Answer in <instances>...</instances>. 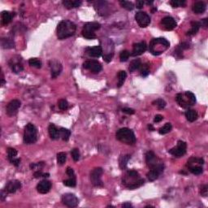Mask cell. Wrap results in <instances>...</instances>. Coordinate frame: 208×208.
I'll return each mask as SVG.
<instances>
[{"instance_id": "cell-37", "label": "cell", "mask_w": 208, "mask_h": 208, "mask_svg": "<svg viewBox=\"0 0 208 208\" xmlns=\"http://www.w3.org/2000/svg\"><path fill=\"white\" fill-rule=\"evenodd\" d=\"M29 64L30 66L34 67L36 69H41L42 67V62L40 61L39 59H36V58H32L29 60Z\"/></svg>"}, {"instance_id": "cell-18", "label": "cell", "mask_w": 208, "mask_h": 208, "mask_svg": "<svg viewBox=\"0 0 208 208\" xmlns=\"http://www.w3.org/2000/svg\"><path fill=\"white\" fill-rule=\"evenodd\" d=\"M51 182H50L49 181L45 180V181H42L41 182H39V183L37 184V190L38 193L44 194V193H48V192L51 190Z\"/></svg>"}, {"instance_id": "cell-41", "label": "cell", "mask_w": 208, "mask_h": 208, "mask_svg": "<svg viewBox=\"0 0 208 208\" xmlns=\"http://www.w3.org/2000/svg\"><path fill=\"white\" fill-rule=\"evenodd\" d=\"M173 8H178V7H184L185 5V1L184 0H172L170 2Z\"/></svg>"}, {"instance_id": "cell-43", "label": "cell", "mask_w": 208, "mask_h": 208, "mask_svg": "<svg viewBox=\"0 0 208 208\" xmlns=\"http://www.w3.org/2000/svg\"><path fill=\"white\" fill-rule=\"evenodd\" d=\"M58 106H59V108L60 110L66 111L69 108V103L65 99H60L58 103Z\"/></svg>"}, {"instance_id": "cell-36", "label": "cell", "mask_w": 208, "mask_h": 208, "mask_svg": "<svg viewBox=\"0 0 208 208\" xmlns=\"http://www.w3.org/2000/svg\"><path fill=\"white\" fill-rule=\"evenodd\" d=\"M120 4L122 8H124L128 11H132L134 8L133 3H131V2H129V1H120Z\"/></svg>"}, {"instance_id": "cell-21", "label": "cell", "mask_w": 208, "mask_h": 208, "mask_svg": "<svg viewBox=\"0 0 208 208\" xmlns=\"http://www.w3.org/2000/svg\"><path fill=\"white\" fill-rule=\"evenodd\" d=\"M206 8V3L204 2H202V1L197 2L193 5V12L196 13V14H202L205 12Z\"/></svg>"}, {"instance_id": "cell-53", "label": "cell", "mask_w": 208, "mask_h": 208, "mask_svg": "<svg viewBox=\"0 0 208 208\" xmlns=\"http://www.w3.org/2000/svg\"><path fill=\"white\" fill-rule=\"evenodd\" d=\"M163 119H164V117H163V115H155V116H154V123H159V122H160L161 120H163Z\"/></svg>"}, {"instance_id": "cell-7", "label": "cell", "mask_w": 208, "mask_h": 208, "mask_svg": "<svg viewBox=\"0 0 208 208\" xmlns=\"http://www.w3.org/2000/svg\"><path fill=\"white\" fill-rule=\"evenodd\" d=\"M103 173V170L102 167H96L90 172V181L91 183L94 186L100 187L103 186L102 181V175Z\"/></svg>"}, {"instance_id": "cell-23", "label": "cell", "mask_w": 208, "mask_h": 208, "mask_svg": "<svg viewBox=\"0 0 208 208\" xmlns=\"http://www.w3.org/2000/svg\"><path fill=\"white\" fill-rule=\"evenodd\" d=\"M9 64H10V67L12 68V70L15 73H19L21 71H23V69H24L22 64H20L19 61H15V59H13V58L10 61Z\"/></svg>"}, {"instance_id": "cell-31", "label": "cell", "mask_w": 208, "mask_h": 208, "mask_svg": "<svg viewBox=\"0 0 208 208\" xmlns=\"http://www.w3.org/2000/svg\"><path fill=\"white\" fill-rule=\"evenodd\" d=\"M1 45L3 48H7V49L13 48L14 47V42L9 38H3L1 41Z\"/></svg>"}, {"instance_id": "cell-19", "label": "cell", "mask_w": 208, "mask_h": 208, "mask_svg": "<svg viewBox=\"0 0 208 208\" xmlns=\"http://www.w3.org/2000/svg\"><path fill=\"white\" fill-rule=\"evenodd\" d=\"M86 52L87 54L90 57H93V58H98L102 55L103 53V48L100 46H96V47H89L86 49Z\"/></svg>"}, {"instance_id": "cell-52", "label": "cell", "mask_w": 208, "mask_h": 208, "mask_svg": "<svg viewBox=\"0 0 208 208\" xmlns=\"http://www.w3.org/2000/svg\"><path fill=\"white\" fill-rule=\"evenodd\" d=\"M11 163L13 164V165H15L16 167H18L19 165H20V159H18V158H16V159H12V160H11Z\"/></svg>"}, {"instance_id": "cell-3", "label": "cell", "mask_w": 208, "mask_h": 208, "mask_svg": "<svg viewBox=\"0 0 208 208\" xmlns=\"http://www.w3.org/2000/svg\"><path fill=\"white\" fill-rule=\"evenodd\" d=\"M170 43L167 39L163 37L154 38L150 42V51L154 55H159L168 49Z\"/></svg>"}, {"instance_id": "cell-20", "label": "cell", "mask_w": 208, "mask_h": 208, "mask_svg": "<svg viewBox=\"0 0 208 208\" xmlns=\"http://www.w3.org/2000/svg\"><path fill=\"white\" fill-rule=\"evenodd\" d=\"M101 27V25L98 22H89L86 23L83 27V32L89 33H94L98 30H99Z\"/></svg>"}, {"instance_id": "cell-1", "label": "cell", "mask_w": 208, "mask_h": 208, "mask_svg": "<svg viewBox=\"0 0 208 208\" xmlns=\"http://www.w3.org/2000/svg\"><path fill=\"white\" fill-rule=\"evenodd\" d=\"M76 26L70 20H62L57 26V37L60 40L66 39L75 34Z\"/></svg>"}, {"instance_id": "cell-8", "label": "cell", "mask_w": 208, "mask_h": 208, "mask_svg": "<svg viewBox=\"0 0 208 208\" xmlns=\"http://www.w3.org/2000/svg\"><path fill=\"white\" fill-rule=\"evenodd\" d=\"M186 149H187V145H186L185 142H183V141H178L177 146L172 149L169 150L168 152L171 154H172L174 157L180 158V157H182L185 154Z\"/></svg>"}, {"instance_id": "cell-50", "label": "cell", "mask_w": 208, "mask_h": 208, "mask_svg": "<svg viewBox=\"0 0 208 208\" xmlns=\"http://www.w3.org/2000/svg\"><path fill=\"white\" fill-rule=\"evenodd\" d=\"M122 111L124 113L129 114V115H132V114H134L135 113V111L133 110V109H132V108H123Z\"/></svg>"}, {"instance_id": "cell-35", "label": "cell", "mask_w": 208, "mask_h": 208, "mask_svg": "<svg viewBox=\"0 0 208 208\" xmlns=\"http://www.w3.org/2000/svg\"><path fill=\"white\" fill-rule=\"evenodd\" d=\"M129 159H130V155H129V154H127V155H123V156L120 157V168L124 169L126 167L128 162H129Z\"/></svg>"}, {"instance_id": "cell-51", "label": "cell", "mask_w": 208, "mask_h": 208, "mask_svg": "<svg viewBox=\"0 0 208 208\" xmlns=\"http://www.w3.org/2000/svg\"><path fill=\"white\" fill-rule=\"evenodd\" d=\"M66 172L69 177H74V176H75V172H74V170L72 168H71V167H69L67 168Z\"/></svg>"}, {"instance_id": "cell-30", "label": "cell", "mask_w": 208, "mask_h": 208, "mask_svg": "<svg viewBox=\"0 0 208 208\" xmlns=\"http://www.w3.org/2000/svg\"><path fill=\"white\" fill-rule=\"evenodd\" d=\"M127 77V73L125 71H120L118 73V84L117 86L120 88L124 85L125 81V79Z\"/></svg>"}, {"instance_id": "cell-49", "label": "cell", "mask_w": 208, "mask_h": 208, "mask_svg": "<svg viewBox=\"0 0 208 208\" xmlns=\"http://www.w3.org/2000/svg\"><path fill=\"white\" fill-rule=\"evenodd\" d=\"M113 53H108V54H106L103 55V60L105 62H107V63H109V62H111V60L113 58Z\"/></svg>"}, {"instance_id": "cell-9", "label": "cell", "mask_w": 208, "mask_h": 208, "mask_svg": "<svg viewBox=\"0 0 208 208\" xmlns=\"http://www.w3.org/2000/svg\"><path fill=\"white\" fill-rule=\"evenodd\" d=\"M61 200L62 203L68 207H76L79 203L78 198H76V195H74L73 193H64V195L62 196Z\"/></svg>"}, {"instance_id": "cell-12", "label": "cell", "mask_w": 208, "mask_h": 208, "mask_svg": "<svg viewBox=\"0 0 208 208\" xmlns=\"http://www.w3.org/2000/svg\"><path fill=\"white\" fill-rule=\"evenodd\" d=\"M21 103L20 100L17 99H13L8 103L7 108H6V112L9 116H13L15 115L18 111V109L20 108Z\"/></svg>"}, {"instance_id": "cell-16", "label": "cell", "mask_w": 208, "mask_h": 208, "mask_svg": "<svg viewBox=\"0 0 208 208\" xmlns=\"http://www.w3.org/2000/svg\"><path fill=\"white\" fill-rule=\"evenodd\" d=\"M161 25L166 30H172L176 27V20L171 16H166L162 19Z\"/></svg>"}, {"instance_id": "cell-24", "label": "cell", "mask_w": 208, "mask_h": 208, "mask_svg": "<svg viewBox=\"0 0 208 208\" xmlns=\"http://www.w3.org/2000/svg\"><path fill=\"white\" fill-rule=\"evenodd\" d=\"M82 2L81 1H71V0H65L63 1V4L68 9H72V8H78L81 5Z\"/></svg>"}, {"instance_id": "cell-6", "label": "cell", "mask_w": 208, "mask_h": 208, "mask_svg": "<svg viewBox=\"0 0 208 208\" xmlns=\"http://www.w3.org/2000/svg\"><path fill=\"white\" fill-rule=\"evenodd\" d=\"M37 140V130L33 124H28L25 128L24 142L25 144H33Z\"/></svg>"}, {"instance_id": "cell-38", "label": "cell", "mask_w": 208, "mask_h": 208, "mask_svg": "<svg viewBox=\"0 0 208 208\" xmlns=\"http://www.w3.org/2000/svg\"><path fill=\"white\" fill-rule=\"evenodd\" d=\"M67 159V155L64 152H60L57 154V162L59 165H63Z\"/></svg>"}, {"instance_id": "cell-34", "label": "cell", "mask_w": 208, "mask_h": 208, "mask_svg": "<svg viewBox=\"0 0 208 208\" xmlns=\"http://www.w3.org/2000/svg\"><path fill=\"white\" fill-rule=\"evenodd\" d=\"M171 129H172V126H171V124H170V123H167V124H165L163 127H161L159 129V132L162 135L167 134V133H168V132L171 131Z\"/></svg>"}, {"instance_id": "cell-39", "label": "cell", "mask_w": 208, "mask_h": 208, "mask_svg": "<svg viewBox=\"0 0 208 208\" xmlns=\"http://www.w3.org/2000/svg\"><path fill=\"white\" fill-rule=\"evenodd\" d=\"M140 73L141 76H147L150 73V69L148 64H142V66L140 67Z\"/></svg>"}, {"instance_id": "cell-5", "label": "cell", "mask_w": 208, "mask_h": 208, "mask_svg": "<svg viewBox=\"0 0 208 208\" xmlns=\"http://www.w3.org/2000/svg\"><path fill=\"white\" fill-rule=\"evenodd\" d=\"M176 100L180 107L189 108L196 103V97L193 93L187 91L185 93H178L176 97Z\"/></svg>"}, {"instance_id": "cell-48", "label": "cell", "mask_w": 208, "mask_h": 208, "mask_svg": "<svg viewBox=\"0 0 208 208\" xmlns=\"http://www.w3.org/2000/svg\"><path fill=\"white\" fill-rule=\"evenodd\" d=\"M208 193V185H202L200 188V194L203 197H206Z\"/></svg>"}, {"instance_id": "cell-28", "label": "cell", "mask_w": 208, "mask_h": 208, "mask_svg": "<svg viewBox=\"0 0 208 208\" xmlns=\"http://www.w3.org/2000/svg\"><path fill=\"white\" fill-rule=\"evenodd\" d=\"M142 66V62H141V59H133L132 61H131L129 64V71L131 72H133L134 71H136L137 69H139L140 67Z\"/></svg>"}, {"instance_id": "cell-11", "label": "cell", "mask_w": 208, "mask_h": 208, "mask_svg": "<svg viewBox=\"0 0 208 208\" xmlns=\"http://www.w3.org/2000/svg\"><path fill=\"white\" fill-rule=\"evenodd\" d=\"M83 67L86 69H88L93 73H98L102 70V65L98 60H87L83 64Z\"/></svg>"}, {"instance_id": "cell-55", "label": "cell", "mask_w": 208, "mask_h": 208, "mask_svg": "<svg viewBox=\"0 0 208 208\" xmlns=\"http://www.w3.org/2000/svg\"><path fill=\"white\" fill-rule=\"evenodd\" d=\"M33 176H34L35 178H39V177H42V176H43V173L42 172V171H35L34 174H33Z\"/></svg>"}, {"instance_id": "cell-10", "label": "cell", "mask_w": 208, "mask_h": 208, "mask_svg": "<svg viewBox=\"0 0 208 208\" xmlns=\"http://www.w3.org/2000/svg\"><path fill=\"white\" fill-rule=\"evenodd\" d=\"M135 20L139 25L140 27L146 28L150 25V16L143 12H138L135 15Z\"/></svg>"}, {"instance_id": "cell-27", "label": "cell", "mask_w": 208, "mask_h": 208, "mask_svg": "<svg viewBox=\"0 0 208 208\" xmlns=\"http://www.w3.org/2000/svg\"><path fill=\"white\" fill-rule=\"evenodd\" d=\"M1 16H2V24L4 25H8V24L12 21V13L9 12H7V11L3 12Z\"/></svg>"}, {"instance_id": "cell-17", "label": "cell", "mask_w": 208, "mask_h": 208, "mask_svg": "<svg viewBox=\"0 0 208 208\" xmlns=\"http://www.w3.org/2000/svg\"><path fill=\"white\" fill-rule=\"evenodd\" d=\"M21 188V183L17 180L9 181L5 187V191L9 193H14L16 190Z\"/></svg>"}, {"instance_id": "cell-42", "label": "cell", "mask_w": 208, "mask_h": 208, "mask_svg": "<svg viewBox=\"0 0 208 208\" xmlns=\"http://www.w3.org/2000/svg\"><path fill=\"white\" fill-rule=\"evenodd\" d=\"M64 185L66 186H69V187H75L76 185V179H75V177H70L68 180L64 181Z\"/></svg>"}, {"instance_id": "cell-56", "label": "cell", "mask_w": 208, "mask_h": 208, "mask_svg": "<svg viewBox=\"0 0 208 208\" xmlns=\"http://www.w3.org/2000/svg\"><path fill=\"white\" fill-rule=\"evenodd\" d=\"M207 21H208L207 19H203V20H202V22L200 23L201 25H202V26H203L204 28H206L207 27V25H208Z\"/></svg>"}, {"instance_id": "cell-29", "label": "cell", "mask_w": 208, "mask_h": 208, "mask_svg": "<svg viewBox=\"0 0 208 208\" xmlns=\"http://www.w3.org/2000/svg\"><path fill=\"white\" fill-rule=\"evenodd\" d=\"M70 135H71V132H70V130H69L68 129L61 128V129H59V137H61L62 140H64L65 142L69 141V137H70Z\"/></svg>"}, {"instance_id": "cell-44", "label": "cell", "mask_w": 208, "mask_h": 208, "mask_svg": "<svg viewBox=\"0 0 208 208\" xmlns=\"http://www.w3.org/2000/svg\"><path fill=\"white\" fill-rule=\"evenodd\" d=\"M153 104H154V105H156L159 109H164V108L166 107V103H165V101L161 99V98L154 101V102H153Z\"/></svg>"}, {"instance_id": "cell-57", "label": "cell", "mask_w": 208, "mask_h": 208, "mask_svg": "<svg viewBox=\"0 0 208 208\" xmlns=\"http://www.w3.org/2000/svg\"><path fill=\"white\" fill-rule=\"evenodd\" d=\"M122 206L123 207H132V204L131 203H124L122 205Z\"/></svg>"}, {"instance_id": "cell-33", "label": "cell", "mask_w": 208, "mask_h": 208, "mask_svg": "<svg viewBox=\"0 0 208 208\" xmlns=\"http://www.w3.org/2000/svg\"><path fill=\"white\" fill-rule=\"evenodd\" d=\"M195 164L202 165V164H204V160H203V159H202V158H195V157H193V158H190V159H189L188 164H187V165H188V167L193 166V165H194Z\"/></svg>"}, {"instance_id": "cell-46", "label": "cell", "mask_w": 208, "mask_h": 208, "mask_svg": "<svg viewBox=\"0 0 208 208\" xmlns=\"http://www.w3.org/2000/svg\"><path fill=\"white\" fill-rule=\"evenodd\" d=\"M71 154H72V159H73L74 161L75 162L78 161L79 159H80V152H79L78 149H76V148H74V149L72 150Z\"/></svg>"}, {"instance_id": "cell-14", "label": "cell", "mask_w": 208, "mask_h": 208, "mask_svg": "<svg viewBox=\"0 0 208 208\" xmlns=\"http://www.w3.org/2000/svg\"><path fill=\"white\" fill-rule=\"evenodd\" d=\"M50 67H51V77L56 78L62 72L61 64L57 60H51L50 62Z\"/></svg>"}, {"instance_id": "cell-13", "label": "cell", "mask_w": 208, "mask_h": 208, "mask_svg": "<svg viewBox=\"0 0 208 208\" xmlns=\"http://www.w3.org/2000/svg\"><path fill=\"white\" fill-rule=\"evenodd\" d=\"M146 164L148 165V167H150V168L158 165L159 163H161V162H159V158L155 155V154L153 151L146 152Z\"/></svg>"}, {"instance_id": "cell-40", "label": "cell", "mask_w": 208, "mask_h": 208, "mask_svg": "<svg viewBox=\"0 0 208 208\" xmlns=\"http://www.w3.org/2000/svg\"><path fill=\"white\" fill-rule=\"evenodd\" d=\"M16 155H17V150L16 149H14V148H9L8 150V158L9 159V161L16 159Z\"/></svg>"}, {"instance_id": "cell-45", "label": "cell", "mask_w": 208, "mask_h": 208, "mask_svg": "<svg viewBox=\"0 0 208 208\" xmlns=\"http://www.w3.org/2000/svg\"><path fill=\"white\" fill-rule=\"evenodd\" d=\"M129 52L128 51H121V53H120V61L121 62H125L127 61L128 59H129Z\"/></svg>"}, {"instance_id": "cell-25", "label": "cell", "mask_w": 208, "mask_h": 208, "mask_svg": "<svg viewBox=\"0 0 208 208\" xmlns=\"http://www.w3.org/2000/svg\"><path fill=\"white\" fill-rule=\"evenodd\" d=\"M201 24L199 22H197V21H193L191 22V29L189 30L186 34L188 36H193V35H195L198 32V30L200 29Z\"/></svg>"}, {"instance_id": "cell-15", "label": "cell", "mask_w": 208, "mask_h": 208, "mask_svg": "<svg viewBox=\"0 0 208 208\" xmlns=\"http://www.w3.org/2000/svg\"><path fill=\"white\" fill-rule=\"evenodd\" d=\"M146 43L145 42H141L138 43L133 45V49L131 55L132 56H137V55H141L146 51Z\"/></svg>"}, {"instance_id": "cell-4", "label": "cell", "mask_w": 208, "mask_h": 208, "mask_svg": "<svg viewBox=\"0 0 208 208\" xmlns=\"http://www.w3.org/2000/svg\"><path fill=\"white\" fill-rule=\"evenodd\" d=\"M116 139L127 145H133L136 142L134 132L128 128H122L118 130L116 132Z\"/></svg>"}, {"instance_id": "cell-47", "label": "cell", "mask_w": 208, "mask_h": 208, "mask_svg": "<svg viewBox=\"0 0 208 208\" xmlns=\"http://www.w3.org/2000/svg\"><path fill=\"white\" fill-rule=\"evenodd\" d=\"M82 35L85 38L88 40H91V39H94L97 37L96 36L95 33H89V32H83L82 31Z\"/></svg>"}, {"instance_id": "cell-54", "label": "cell", "mask_w": 208, "mask_h": 208, "mask_svg": "<svg viewBox=\"0 0 208 208\" xmlns=\"http://www.w3.org/2000/svg\"><path fill=\"white\" fill-rule=\"evenodd\" d=\"M144 1H141V0H139V1H137V3H136V6H137V8H139V9H141V8H143V5H144Z\"/></svg>"}, {"instance_id": "cell-32", "label": "cell", "mask_w": 208, "mask_h": 208, "mask_svg": "<svg viewBox=\"0 0 208 208\" xmlns=\"http://www.w3.org/2000/svg\"><path fill=\"white\" fill-rule=\"evenodd\" d=\"M189 171H190L191 173L194 174V175H200V174L203 173V169L202 167L193 165V166L189 167Z\"/></svg>"}, {"instance_id": "cell-58", "label": "cell", "mask_w": 208, "mask_h": 208, "mask_svg": "<svg viewBox=\"0 0 208 208\" xmlns=\"http://www.w3.org/2000/svg\"><path fill=\"white\" fill-rule=\"evenodd\" d=\"M148 129H149L150 130V131H154V128L153 127V126H152L151 125H148Z\"/></svg>"}, {"instance_id": "cell-22", "label": "cell", "mask_w": 208, "mask_h": 208, "mask_svg": "<svg viewBox=\"0 0 208 208\" xmlns=\"http://www.w3.org/2000/svg\"><path fill=\"white\" fill-rule=\"evenodd\" d=\"M48 131L51 138L53 140H56L59 137V130L56 128V126L53 124H51L48 127Z\"/></svg>"}, {"instance_id": "cell-26", "label": "cell", "mask_w": 208, "mask_h": 208, "mask_svg": "<svg viewBox=\"0 0 208 208\" xmlns=\"http://www.w3.org/2000/svg\"><path fill=\"white\" fill-rule=\"evenodd\" d=\"M185 117L186 119H187V120H189V122H193V121H195V120L198 119V112H197L195 110L186 111Z\"/></svg>"}, {"instance_id": "cell-2", "label": "cell", "mask_w": 208, "mask_h": 208, "mask_svg": "<svg viewBox=\"0 0 208 208\" xmlns=\"http://www.w3.org/2000/svg\"><path fill=\"white\" fill-rule=\"evenodd\" d=\"M144 179L141 178L138 172L134 170L128 171L125 177L123 180V184L130 189L139 188L144 184Z\"/></svg>"}]
</instances>
